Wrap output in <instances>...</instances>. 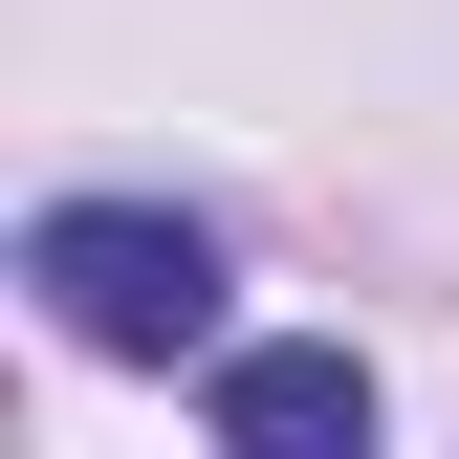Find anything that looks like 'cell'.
Returning a JSON list of instances; mask_svg holds the SVG:
<instances>
[{
	"label": "cell",
	"instance_id": "obj_1",
	"mask_svg": "<svg viewBox=\"0 0 459 459\" xmlns=\"http://www.w3.org/2000/svg\"><path fill=\"white\" fill-rule=\"evenodd\" d=\"M22 284H44L66 351H132V372L219 351V241H197L176 197H44L22 219Z\"/></svg>",
	"mask_w": 459,
	"mask_h": 459
},
{
	"label": "cell",
	"instance_id": "obj_2",
	"mask_svg": "<svg viewBox=\"0 0 459 459\" xmlns=\"http://www.w3.org/2000/svg\"><path fill=\"white\" fill-rule=\"evenodd\" d=\"M219 437L241 459H372V372L351 351H219Z\"/></svg>",
	"mask_w": 459,
	"mask_h": 459
}]
</instances>
